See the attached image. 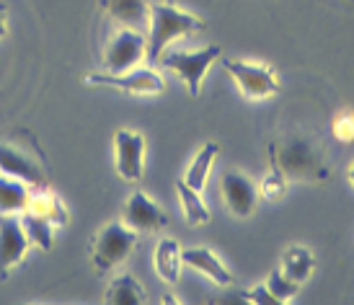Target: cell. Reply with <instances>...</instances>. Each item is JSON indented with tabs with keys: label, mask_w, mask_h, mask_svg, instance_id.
I'll return each instance as SVG.
<instances>
[{
	"label": "cell",
	"mask_w": 354,
	"mask_h": 305,
	"mask_svg": "<svg viewBox=\"0 0 354 305\" xmlns=\"http://www.w3.org/2000/svg\"><path fill=\"white\" fill-rule=\"evenodd\" d=\"M19 220L21 225H24V233H26L31 246L41 248V251H52V246H55V230L57 228L52 225L50 220L34 215V212H26V210L19 215Z\"/></svg>",
	"instance_id": "obj_22"
},
{
	"label": "cell",
	"mask_w": 354,
	"mask_h": 305,
	"mask_svg": "<svg viewBox=\"0 0 354 305\" xmlns=\"http://www.w3.org/2000/svg\"><path fill=\"white\" fill-rule=\"evenodd\" d=\"M86 83L96 86V89L122 91L129 96H145V99L166 93V80L156 70V65H138V68L124 70V73H106V70L91 73V75H86Z\"/></svg>",
	"instance_id": "obj_6"
},
{
	"label": "cell",
	"mask_w": 354,
	"mask_h": 305,
	"mask_svg": "<svg viewBox=\"0 0 354 305\" xmlns=\"http://www.w3.org/2000/svg\"><path fill=\"white\" fill-rule=\"evenodd\" d=\"M220 57H223V50L217 44H207L199 50H166L158 57L156 65L174 73L184 83L189 96L197 99L202 93V80Z\"/></svg>",
	"instance_id": "obj_4"
},
{
	"label": "cell",
	"mask_w": 354,
	"mask_h": 305,
	"mask_svg": "<svg viewBox=\"0 0 354 305\" xmlns=\"http://www.w3.org/2000/svg\"><path fill=\"white\" fill-rule=\"evenodd\" d=\"M145 153L148 142L138 129H117L114 132V168L124 181H140L145 174Z\"/></svg>",
	"instance_id": "obj_8"
},
{
	"label": "cell",
	"mask_w": 354,
	"mask_h": 305,
	"mask_svg": "<svg viewBox=\"0 0 354 305\" xmlns=\"http://www.w3.org/2000/svg\"><path fill=\"white\" fill-rule=\"evenodd\" d=\"M220 192H223V202H225L227 212L241 217V220L251 217L259 207V184L251 176L236 171V168L223 174Z\"/></svg>",
	"instance_id": "obj_9"
},
{
	"label": "cell",
	"mask_w": 354,
	"mask_h": 305,
	"mask_svg": "<svg viewBox=\"0 0 354 305\" xmlns=\"http://www.w3.org/2000/svg\"><path fill=\"white\" fill-rule=\"evenodd\" d=\"M266 287H269V290H272V295L279 300V305H290L292 300H295L297 293H300V285L292 282V279H287L279 269L269 272V277H266Z\"/></svg>",
	"instance_id": "obj_24"
},
{
	"label": "cell",
	"mask_w": 354,
	"mask_h": 305,
	"mask_svg": "<svg viewBox=\"0 0 354 305\" xmlns=\"http://www.w3.org/2000/svg\"><path fill=\"white\" fill-rule=\"evenodd\" d=\"M101 10L119 26L148 31L150 0H101Z\"/></svg>",
	"instance_id": "obj_15"
},
{
	"label": "cell",
	"mask_w": 354,
	"mask_h": 305,
	"mask_svg": "<svg viewBox=\"0 0 354 305\" xmlns=\"http://www.w3.org/2000/svg\"><path fill=\"white\" fill-rule=\"evenodd\" d=\"M269 160L287 176V181L300 184H321L331 176V166L326 160V153L315 145L310 138L295 135L282 142L269 145Z\"/></svg>",
	"instance_id": "obj_2"
},
{
	"label": "cell",
	"mask_w": 354,
	"mask_h": 305,
	"mask_svg": "<svg viewBox=\"0 0 354 305\" xmlns=\"http://www.w3.org/2000/svg\"><path fill=\"white\" fill-rule=\"evenodd\" d=\"M315 266H318V259H315L313 251L308 246L295 243V246H287L285 251H282L277 269H279L287 279H292V282H297V285L303 287L305 282L315 275Z\"/></svg>",
	"instance_id": "obj_16"
},
{
	"label": "cell",
	"mask_w": 354,
	"mask_h": 305,
	"mask_svg": "<svg viewBox=\"0 0 354 305\" xmlns=\"http://www.w3.org/2000/svg\"><path fill=\"white\" fill-rule=\"evenodd\" d=\"M246 305H279V300L272 295L266 282H259L251 290H246Z\"/></svg>",
	"instance_id": "obj_26"
},
{
	"label": "cell",
	"mask_w": 354,
	"mask_h": 305,
	"mask_svg": "<svg viewBox=\"0 0 354 305\" xmlns=\"http://www.w3.org/2000/svg\"><path fill=\"white\" fill-rule=\"evenodd\" d=\"M217 156H220V145L217 142H205L197 150V156L192 158V163L187 166V174H184V181H187L189 187H194L197 192H205L207 178H209V171L215 166Z\"/></svg>",
	"instance_id": "obj_20"
},
{
	"label": "cell",
	"mask_w": 354,
	"mask_h": 305,
	"mask_svg": "<svg viewBox=\"0 0 354 305\" xmlns=\"http://www.w3.org/2000/svg\"><path fill=\"white\" fill-rule=\"evenodd\" d=\"M140 241V233L132 230L127 223L114 220L99 228V233L91 241V261L99 275H109L127 261Z\"/></svg>",
	"instance_id": "obj_3"
},
{
	"label": "cell",
	"mask_w": 354,
	"mask_h": 305,
	"mask_svg": "<svg viewBox=\"0 0 354 305\" xmlns=\"http://www.w3.org/2000/svg\"><path fill=\"white\" fill-rule=\"evenodd\" d=\"M181 259H184V266L194 269L197 275L207 277L212 285L223 287V290L233 287V282H236L233 272H230V269L220 261V256H217L212 248H207V246L181 248Z\"/></svg>",
	"instance_id": "obj_13"
},
{
	"label": "cell",
	"mask_w": 354,
	"mask_h": 305,
	"mask_svg": "<svg viewBox=\"0 0 354 305\" xmlns=\"http://www.w3.org/2000/svg\"><path fill=\"white\" fill-rule=\"evenodd\" d=\"M26 212H34V215L50 220L55 228H65L70 223L65 202H62L57 192L50 189L47 184H44V187H31L29 199H26Z\"/></svg>",
	"instance_id": "obj_14"
},
{
	"label": "cell",
	"mask_w": 354,
	"mask_h": 305,
	"mask_svg": "<svg viewBox=\"0 0 354 305\" xmlns=\"http://www.w3.org/2000/svg\"><path fill=\"white\" fill-rule=\"evenodd\" d=\"M31 187L26 181L0 174V215H21L26 210Z\"/></svg>",
	"instance_id": "obj_21"
},
{
	"label": "cell",
	"mask_w": 354,
	"mask_h": 305,
	"mask_svg": "<svg viewBox=\"0 0 354 305\" xmlns=\"http://www.w3.org/2000/svg\"><path fill=\"white\" fill-rule=\"evenodd\" d=\"M287 187H290L287 176L277 168V163L269 160V174L259 184V199H264V202H279L287 194Z\"/></svg>",
	"instance_id": "obj_23"
},
{
	"label": "cell",
	"mask_w": 354,
	"mask_h": 305,
	"mask_svg": "<svg viewBox=\"0 0 354 305\" xmlns=\"http://www.w3.org/2000/svg\"><path fill=\"white\" fill-rule=\"evenodd\" d=\"M207 29L205 19H199L192 10L178 8L174 0H158L150 3V21H148V65H156L158 57L166 50H171V44L184 37H194Z\"/></svg>",
	"instance_id": "obj_1"
},
{
	"label": "cell",
	"mask_w": 354,
	"mask_h": 305,
	"mask_svg": "<svg viewBox=\"0 0 354 305\" xmlns=\"http://www.w3.org/2000/svg\"><path fill=\"white\" fill-rule=\"evenodd\" d=\"M331 135H334L336 142L352 145L354 142V111L352 109L336 111V117L331 119Z\"/></svg>",
	"instance_id": "obj_25"
},
{
	"label": "cell",
	"mask_w": 354,
	"mask_h": 305,
	"mask_svg": "<svg viewBox=\"0 0 354 305\" xmlns=\"http://www.w3.org/2000/svg\"><path fill=\"white\" fill-rule=\"evenodd\" d=\"M8 34V3L0 0V39H6Z\"/></svg>",
	"instance_id": "obj_27"
},
{
	"label": "cell",
	"mask_w": 354,
	"mask_h": 305,
	"mask_svg": "<svg viewBox=\"0 0 354 305\" xmlns=\"http://www.w3.org/2000/svg\"><path fill=\"white\" fill-rule=\"evenodd\" d=\"M176 197H178V205H181V212H184V220H187V225L192 228H202L209 223V207L207 202L202 199V192H197L194 187H189L184 178H178L176 181Z\"/></svg>",
	"instance_id": "obj_19"
},
{
	"label": "cell",
	"mask_w": 354,
	"mask_h": 305,
	"mask_svg": "<svg viewBox=\"0 0 354 305\" xmlns=\"http://www.w3.org/2000/svg\"><path fill=\"white\" fill-rule=\"evenodd\" d=\"M122 223H127L132 230H138L140 236L142 233L148 236V233H160L163 228H168L171 217L166 215V210L158 205L150 194H145V192H132L129 199L124 202Z\"/></svg>",
	"instance_id": "obj_10"
},
{
	"label": "cell",
	"mask_w": 354,
	"mask_h": 305,
	"mask_svg": "<svg viewBox=\"0 0 354 305\" xmlns=\"http://www.w3.org/2000/svg\"><path fill=\"white\" fill-rule=\"evenodd\" d=\"M29 248L31 243L19 215H0V279H6L26 259Z\"/></svg>",
	"instance_id": "obj_11"
},
{
	"label": "cell",
	"mask_w": 354,
	"mask_h": 305,
	"mask_svg": "<svg viewBox=\"0 0 354 305\" xmlns=\"http://www.w3.org/2000/svg\"><path fill=\"white\" fill-rule=\"evenodd\" d=\"M0 174L21 178L29 187L47 184V171L39 166V160L31 156L29 150L16 148V145H0Z\"/></svg>",
	"instance_id": "obj_12"
},
{
	"label": "cell",
	"mask_w": 354,
	"mask_h": 305,
	"mask_svg": "<svg viewBox=\"0 0 354 305\" xmlns=\"http://www.w3.org/2000/svg\"><path fill=\"white\" fill-rule=\"evenodd\" d=\"M104 303L106 305H145L148 303V293L140 285L135 275H117L109 282L106 293H104Z\"/></svg>",
	"instance_id": "obj_18"
},
{
	"label": "cell",
	"mask_w": 354,
	"mask_h": 305,
	"mask_svg": "<svg viewBox=\"0 0 354 305\" xmlns=\"http://www.w3.org/2000/svg\"><path fill=\"white\" fill-rule=\"evenodd\" d=\"M145 59H148V37H145V31L119 26L109 37L106 47H104V68H106V73H124V70H132L138 65H145Z\"/></svg>",
	"instance_id": "obj_7"
},
{
	"label": "cell",
	"mask_w": 354,
	"mask_h": 305,
	"mask_svg": "<svg viewBox=\"0 0 354 305\" xmlns=\"http://www.w3.org/2000/svg\"><path fill=\"white\" fill-rule=\"evenodd\" d=\"M346 181H349V184H352V189H354V160L346 166Z\"/></svg>",
	"instance_id": "obj_28"
},
{
	"label": "cell",
	"mask_w": 354,
	"mask_h": 305,
	"mask_svg": "<svg viewBox=\"0 0 354 305\" xmlns=\"http://www.w3.org/2000/svg\"><path fill=\"white\" fill-rule=\"evenodd\" d=\"M225 70L230 78L236 80L241 96L246 101H266L274 99L282 91V80L272 65L266 62H256V59H241V57H227Z\"/></svg>",
	"instance_id": "obj_5"
},
{
	"label": "cell",
	"mask_w": 354,
	"mask_h": 305,
	"mask_svg": "<svg viewBox=\"0 0 354 305\" xmlns=\"http://www.w3.org/2000/svg\"><path fill=\"white\" fill-rule=\"evenodd\" d=\"M153 269H156L158 279H163L166 285H178L184 259H181V246H178L176 238H160L158 241L156 254H153Z\"/></svg>",
	"instance_id": "obj_17"
}]
</instances>
